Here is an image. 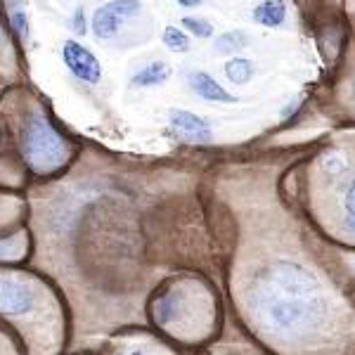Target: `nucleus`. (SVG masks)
<instances>
[{
  "mask_svg": "<svg viewBox=\"0 0 355 355\" xmlns=\"http://www.w3.org/2000/svg\"><path fill=\"white\" fill-rule=\"evenodd\" d=\"M150 320L159 331L180 343H202L214 331L216 303L197 279H178L150 301Z\"/></svg>",
  "mask_w": 355,
  "mask_h": 355,
  "instance_id": "nucleus-2",
  "label": "nucleus"
},
{
  "mask_svg": "<svg viewBox=\"0 0 355 355\" xmlns=\"http://www.w3.org/2000/svg\"><path fill=\"white\" fill-rule=\"evenodd\" d=\"M62 62H64V67L71 71L73 78H78V81H83L88 85L100 83L102 64L85 45L76 41H64V45H62Z\"/></svg>",
  "mask_w": 355,
  "mask_h": 355,
  "instance_id": "nucleus-6",
  "label": "nucleus"
},
{
  "mask_svg": "<svg viewBox=\"0 0 355 355\" xmlns=\"http://www.w3.org/2000/svg\"><path fill=\"white\" fill-rule=\"evenodd\" d=\"M249 45V36H246L244 31H225V33H220V36H216V41H214V50L218 55H225V57H232V55H237V53H242V50Z\"/></svg>",
  "mask_w": 355,
  "mask_h": 355,
  "instance_id": "nucleus-13",
  "label": "nucleus"
},
{
  "mask_svg": "<svg viewBox=\"0 0 355 355\" xmlns=\"http://www.w3.org/2000/svg\"><path fill=\"white\" fill-rule=\"evenodd\" d=\"M168 123L187 140H209L211 137V125L204 116L194 114L190 110H173L168 112Z\"/></svg>",
  "mask_w": 355,
  "mask_h": 355,
  "instance_id": "nucleus-7",
  "label": "nucleus"
},
{
  "mask_svg": "<svg viewBox=\"0 0 355 355\" xmlns=\"http://www.w3.org/2000/svg\"><path fill=\"white\" fill-rule=\"evenodd\" d=\"M73 355H97V353H73Z\"/></svg>",
  "mask_w": 355,
  "mask_h": 355,
  "instance_id": "nucleus-21",
  "label": "nucleus"
},
{
  "mask_svg": "<svg viewBox=\"0 0 355 355\" xmlns=\"http://www.w3.org/2000/svg\"><path fill=\"white\" fill-rule=\"evenodd\" d=\"M187 83H190V88L194 90V95H199L206 102H216V105L237 102V97H234L232 93H227V90L206 71H190Z\"/></svg>",
  "mask_w": 355,
  "mask_h": 355,
  "instance_id": "nucleus-8",
  "label": "nucleus"
},
{
  "mask_svg": "<svg viewBox=\"0 0 355 355\" xmlns=\"http://www.w3.org/2000/svg\"><path fill=\"white\" fill-rule=\"evenodd\" d=\"M180 24L190 36H197V38L214 36V24H211L209 19H204V17H182Z\"/></svg>",
  "mask_w": 355,
  "mask_h": 355,
  "instance_id": "nucleus-17",
  "label": "nucleus"
},
{
  "mask_svg": "<svg viewBox=\"0 0 355 355\" xmlns=\"http://www.w3.org/2000/svg\"><path fill=\"white\" fill-rule=\"evenodd\" d=\"M0 355H26L19 336H17L15 331L10 334V331L3 327H0Z\"/></svg>",
  "mask_w": 355,
  "mask_h": 355,
  "instance_id": "nucleus-18",
  "label": "nucleus"
},
{
  "mask_svg": "<svg viewBox=\"0 0 355 355\" xmlns=\"http://www.w3.org/2000/svg\"><path fill=\"white\" fill-rule=\"evenodd\" d=\"M171 76H173V67L164 60H154L137 69L133 76H130V85H133V88H159V85H164Z\"/></svg>",
  "mask_w": 355,
  "mask_h": 355,
  "instance_id": "nucleus-9",
  "label": "nucleus"
},
{
  "mask_svg": "<svg viewBox=\"0 0 355 355\" xmlns=\"http://www.w3.org/2000/svg\"><path fill=\"white\" fill-rule=\"evenodd\" d=\"M26 251V237L24 234H12V237L0 239V261H17Z\"/></svg>",
  "mask_w": 355,
  "mask_h": 355,
  "instance_id": "nucleus-15",
  "label": "nucleus"
},
{
  "mask_svg": "<svg viewBox=\"0 0 355 355\" xmlns=\"http://www.w3.org/2000/svg\"><path fill=\"white\" fill-rule=\"evenodd\" d=\"M97 355H175V351L142 331H119L107 341V346L97 351Z\"/></svg>",
  "mask_w": 355,
  "mask_h": 355,
  "instance_id": "nucleus-5",
  "label": "nucleus"
},
{
  "mask_svg": "<svg viewBox=\"0 0 355 355\" xmlns=\"http://www.w3.org/2000/svg\"><path fill=\"white\" fill-rule=\"evenodd\" d=\"M10 21H12V28L17 31L19 38H28V15L21 5V0H10Z\"/></svg>",
  "mask_w": 355,
  "mask_h": 355,
  "instance_id": "nucleus-16",
  "label": "nucleus"
},
{
  "mask_svg": "<svg viewBox=\"0 0 355 355\" xmlns=\"http://www.w3.org/2000/svg\"><path fill=\"white\" fill-rule=\"evenodd\" d=\"M239 296L251 327L277 348H301L322 331L334 308L318 275L287 259L251 272Z\"/></svg>",
  "mask_w": 355,
  "mask_h": 355,
  "instance_id": "nucleus-1",
  "label": "nucleus"
},
{
  "mask_svg": "<svg viewBox=\"0 0 355 355\" xmlns=\"http://www.w3.org/2000/svg\"><path fill=\"white\" fill-rule=\"evenodd\" d=\"M142 12V0H110V3L100 5L93 12L90 28H93L95 38L100 41H110L121 31L125 19H133Z\"/></svg>",
  "mask_w": 355,
  "mask_h": 355,
  "instance_id": "nucleus-4",
  "label": "nucleus"
},
{
  "mask_svg": "<svg viewBox=\"0 0 355 355\" xmlns=\"http://www.w3.org/2000/svg\"><path fill=\"white\" fill-rule=\"evenodd\" d=\"M287 15H289V8L284 0H261L254 8V12H251L256 24L266 26V28H279L287 21Z\"/></svg>",
  "mask_w": 355,
  "mask_h": 355,
  "instance_id": "nucleus-10",
  "label": "nucleus"
},
{
  "mask_svg": "<svg viewBox=\"0 0 355 355\" xmlns=\"http://www.w3.org/2000/svg\"><path fill=\"white\" fill-rule=\"evenodd\" d=\"M162 41L171 53L175 55H185L192 50V41H190V33L180 26H166L162 33Z\"/></svg>",
  "mask_w": 355,
  "mask_h": 355,
  "instance_id": "nucleus-14",
  "label": "nucleus"
},
{
  "mask_svg": "<svg viewBox=\"0 0 355 355\" xmlns=\"http://www.w3.org/2000/svg\"><path fill=\"white\" fill-rule=\"evenodd\" d=\"M71 28L73 31L81 36V33H85V21H83V8H78L76 12H73V17H71Z\"/></svg>",
  "mask_w": 355,
  "mask_h": 355,
  "instance_id": "nucleus-19",
  "label": "nucleus"
},
{
  "mask_svg": "<svg viewBox=\"0 0 355 355\" xmlns=\"http://www.w3.org/2000/svg\"><path fill=\"white\" fill-rule=\"evenodd\" d=\"M336 211H339V216H341L343 230L355 237V171L348 178H343V187L339 194Z\"/></svg>",
  "mask_w": 355,
  "mask_h": 355,
  "instance_id": "nucleus-11",
  "label": "nucleus"
},
{
  "mask_svg": "<svg viewBox=\"0 0 355 355\" xmlns=\"http://www.w3.org/2000/svg\"><path fill=\"white\" fill-rule=\"evenodd\" d=\"M223 71H225L227 81L234 83V85H246L251 81V78L256 76V64L249 60V57H239V55H232L227 57L225 67H223Z\"/></svg>",
  "mask_w": 355,
  "mask_h": 355,
  "instance_id": "nucleus-12",
  "label": "nucleus"
},
{
  "mask_svg": "<svg viewBox=\"0 0 355 355\" xmlns=\"http://www.w3.org/2000/svg\"><path fill=\"white\" fill-rule=\"evenodd\" d=\"M21 154L28 168L36 175H50L62 168L69 159V145L50 121L41 114H33L21 133Z\"/></svg>",
  "mask_w": 355,
  "mask_h": 355,
  "instance_id": "nucleus-3",
  "label": "nucleus"
},
{
  "mask_svg": "<svg viewBox=\"0 0 355 355\" xmlns=\"http://www.w3.org/2000/svg\"><path fill=\"white\" fill-rule=\"evenodd\" d=\"M175 3L178 5H180V8H199V5H202L204 3V0H175Z\"/></svg>",
  "mask_w": 355,
  "mask_h": 355,
  "instance_id": "nucleus-20",
  "label": "nucleus"
}]
</instances>
